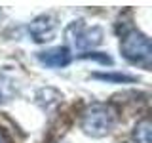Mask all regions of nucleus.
Listing matches in <instances>:
<instances>
[{
    "label": "nucleus",
    "instance_id": "f257e3e1",
    "mask_svg": "<svg viewBox=\"0 0 152 143\" xmlns=\"http://www.w3.org/2000/svg\"><path fill=\"white\" fill-rule=\"evenodd\" d=\"M118 120V111L112 103H91L84 109L80 118V128L89 137H103L114 128Z\"/></svg>",
    "mask_w": 152,
    "mask_h": 143
},
{
    "label": "nucleus",
    "instance_id": "f03ea898",
    "mask_svg": "<svg viewBox=\"0 0 152 143\" xmlns=\"http://www.w3.org/2000/svg\"><path fill=\"white\" fill-rule=\"evenodd\" d=\"M120 52L127 61L135 65H142V67H150V59H152V46L146 35H142L141 31H127L120 40Z\"/></svg>",
    "mask_w": 152,
    "mask_h": 143
},
{
    "label": "nucleus",
    "instance_id": "7ed1b4c3",
    "mask_svg": "<svg viewBox=\"0 0 152 143\" xmlns=\"http://www.w3.org/2000/svg\"><path fill=\"white\" fill-rule=\"evenodd\" d=\"M66 36L74 44L76 50L84 52L89 48H95L103 42V29L101 27H84V21H74L66 29Z\"/></svg>",
    "mask_w": 152,
    "mask_h": 143
},
{
    "label": "nucleus",
    "instance_id": "20e7f679",
    "mask_svg": "<svg viewBox=\"0 0 152 143\" xmlns=\"http://www.w3.org/2000/svg\"><path fill=\"white\" fill-rule=\"evenodd\" d=\"M55 32H57V21L50 13H42V15L34 17L31 21V25H28V35L38 44L50 42L55 36Z\"/></svg>",
    "mask_w": 152,
    "mask_h": 143
},
{
    "label": "nucleus",
    "instance_id": "39448f33",
    "mask_svg": "<svg viewBox=\"0 0 152 143\" xmlns=\"http://www.w3.org/2000/svg\"><path fill=\"white\" fill-rule=\"evenodd\" d=\"M38 61L42 65L50 67V69H61V67H66L70 63V54L65 46H57V48L38 52Z\"/></svg>",
    "mask_w": 152,
    "mask_h": 143
},
{
    "label": "nucleus",
    "instance_id": "423d86ee",
    "mask_svg": "<svg viewBox=\"0 0 152 143\" xmlns=\"http://www.w3.org/2000/svg\"><path fill=\"white\" fill-rule=\"evenodd\" d=\"M150 133H152V124L150 118H141L133 128V141L135 143H150Z\"/></svg>",
    "mask_w": 152,
    "mask_h": 143
},
{
    "label": "nucleus",
    "instance_id": "0eeeda50",
    "mask_svg": "<svg viewBox=\"0 0 152 143\" xmlns=\"http://www.w3.org/2000/svg\"><path fill=\"white\" fill-rule=\"evenodd\" d=\"M95 78H101V80H108V82H135V78L129 74H107V73H95Z\"/></svg>",
    "mask_w": 152,
    "mask_h": 143
},
{
    "label": "nucleus",
    "instance_id": "6e6552de",
    "mask_svg": "<svg viewBox=\"0 0 152 143\" xmlns=\"http://www.w3.org/2000/svg\"><path fill=\"white\" fill-rule=\"evenodd\" d=\"M84 57H95V59H101L103 63H108V65L112 63V59H110V57H108V55H97V54H84Z\"/></svg>",
    "mask_w": 152,
    "mask_h": 143
},
{
    "label": "nucleus",
    "instance_id": "1a4fd4ad",
    "mask_svg": "<svg viewBox=\"0 0 152 143\" xmlns=\"http://www.w3.org/2000/svg\"><path fill=\"white\" fill-rule=\"evenodd\" d=\"M0 143H12V137H10L2 128H0Z\"/></svg>",
    "mask_w": 152,
    "mask_h": 143
}]
</instances>
